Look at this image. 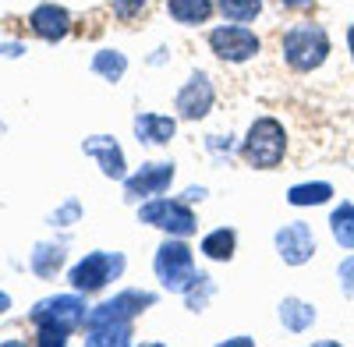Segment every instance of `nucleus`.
Masks as SVG:
<instances>
[{"instance_id": "34", "label": "nucleus", "mask_w": 354, "mask_h": 347, "mask_svg": "<svg viewBox=\"0 0 354 347\" xmlns=\"http://www.w3.org/2000/svg\"><path fill=\"white\" fill-rule=\"evenodd\" d=\"M280 4H287V8H298V4H308V0H280Z\"/></svg>"}, {"instance_id": "2", "label": "nucleus", "mask_w": 354, "mask_h": 347, "mask_svg": "<svg viewBox=\"0 0 354 347\" xmlns=\"http://www.w3.org/2000/svg\"><path fill=\"white\" fill-rule=\"evenodd\" d=\"M280 53L290 71L298 75H308V71H319L322 64H326L330 57V32L315 21H298L290 25L283 39H280Z\"/></svg>"}, {"instance_id": "31", "label": "nucleus", "mask_w": 354, "mask_h": 347, "mask_svg": "<svg viewBox=\"0 0 354 347\" xmlns=\"http://www.w3.org/2000/svg\"><path fill=\"white\" fill-rule=\"evenodd\" d=\"M220 347H252V337H234V340H223Z\"/></svg>"}, {"instance_id": "3", "label": "nucleus", "mask_w": 354, "mask_h": 347, "mask_svg": "<svg viewBox=\"0 0 354 347\" xmlns=\"http://www.w3.org/2000/svg\"><path fill=\"white\" fill-rule=\"evenodd\" d=\"M241 156L255 170H273L287 156V128L277 118H255L245 142H241Z\"/></svg>"}, {"instance_id": "20", "label": "nucleus", "mask_w": 354, "mask_h": 347, "mask_svg": "<svg viewBox=\"0 0 354 347\" xmlns=\"http://www.w3.org/2000/svg\"><path fill=\"white\" fill-rule=\"evenodd\" d=\"M131 340H135L131 323H110V326L85 330V344H88V347H128Z\"/></svg>"}, {"instance_id": "18", "label": "nucleus", "mask_w": 354, "mask_h": 347, "mask_svg": "<svg viewBox=\"0 0 354 347\" xmlns=\"http://www.w3.org/2000/svg\"><path fill=\"white\" fill-rule=\"evenodd\" d=\"M280 323L290 333H308L315 323V305H308L301 298H283L280 301Z\"/></svg>"}, {"instance_id": "19", "label": "nucleus", "mask_w": 354, "mask_h": 347, "mask_svg": "<svg viewBox=\"0 0 354 347\" xmlns=\"http://www.w3.org/2000/svg\"><path fill=\"white\" fill-rule=\"evenodd\" d=\"M333 198V185L330 181H305V185H294L287 188V202L294 209H305V206H326Z\"/></svg>"}, {"instance_id": "29", "label": "nucleus", "mask_w": 354, "mask_h": 347, "mask_svg": "<svg viewBox=\"0 0 354 347\" xmlns=\"http://www.w3.org/2000/svg\"><path fill=\"white\" fill-rule=\"evenodd\" d=\"M25 46L21 43H0V57H21Z\"/></svg>"}, {"instance_id": "33", "label": "nucleus", "mask_w": 354, "mask_h": 347, "mask_svg": "<svg viewBox=\"0 0 354 347\" xmlns=\"http://www.w3.org/2000/svg\"><path fill=\"white\" fill-rule=\"evenodd\" d=\"M347 50H351V61H354V25H347Z\"/></svg>"}, {"instance_id": "21", "label": "nucleus", "mask_w": 354, "mask_h": 347, "mask_svg": "<svg viewBox=\"0 0 354 347\" xmlns=\"http://www.w3.org/2000/svg\"><path fill=\"white\" fill-rule=\"evenodd\" d=\"M88 68H93V75H100L106 82H121L124 71H128V57L121 50H96L93 61H88Z\"/></svg>"}, {"instance_id": "15", "label": "nucleus", "mask_w": 354, "mask_h": 347, "mask_svg": "<svg viewBox=\"0 0 354 347\" xmlns=\"http://www.w3.org/2000/svg\"><path fill=\"white\" fill-rule=\"evenodd\" d=\"M135 135H138L142 146H167L177 135V118H167V113H138Z\"/></svg>"}, {"instance_id": "5", "label": "nucleus", "mask_w": 354, "mask_h": 347, "mask_svg": "<svg viewBox=\"0 0 354 347\" xmlns=\"http://www.w3.org/2000/svg\"><path fill=\"white\" fill-rule=\"evenodd\" d=\"M138 223H149V227H160L163 234H174V238H192L198 230V220L192 213V202L185 198H163V195H153L138 206Z\"/></svg>"}, {"instance_id": "22", "label": "nucleus", "mask_w": 354, "mask_h": 347, "mask_svg": "<svg viewBox=\"0 0 354 347\" xmlns=\"http://www.w3.org/2000/svg\"><path fill=\"white\" fill-rule=\"evenodd\" d=\"M330 234L340 248L354 252V202H340L330 213Z\"/></svg>"}, {"instance_id": "11", "label": "nucleus", "mask_w": 354, "mask_h": 347, "mask_svg": "<svg viewBox=\"0 0 354 347\" xmlns=\"http://www.w3.org/2000/svg\"><path fill=\"white\" fill-rule=\"evenodd\" d=\"M170 181H174V163H142V170L124 178V198L142 202V198L163 195L170 188Z\"/></svg>"}, {"instance_id": "6", "label": "nucleus", "mask_w": 354, "mask_h": 347, "mask_svg": "<svg viewBox=\"0 0 354 347\" xmlns=\"http://www.w3.org/2000/svg\"><path fill=\"white\" fill-rule=\"evenodd\" d=\"M124 266H128V259L121 252H88L85 259H78V263L68 270V283H71V291L96 294L110 280L121 276Z\"/></svg>"}, {"instance_id": "10", "label": "nucleus", "mask_w": 354, "mask_h": 347, "mask_svg": "<svg viewBox=\"0 0 354 347\" xmlns=\"http://www.w3.org/2000/svg\"><path fill=\"white\" fill-rule=\"evenodd\" d=\"M213 103H216V89H213L209 75L195 71L181 85V93H177V100H174V110H177V118H181V121H202L205 113L213 110Z\"/></svg>"}, {"instance_id": "25", "label": "nucleus", "mask_w": 354, "mask_h": 347, "mask_svg": "<svg viewBox=\"0 0 354 347\" xmlns=\"http://www.w3.org/2000/svg\"><path fill=\"white\" fill-rule=\"evenodd\" d=\"M82 220V202L71 195V198H64L61 206H57L50 216H46V223L50 227H71V223H78Z\"/></svg>"}, {"instance_id": "14", "label": "nucleus", "mask_w": 354, "mask_h": 347, "mask_svg": "<svg viewBox=\"0 0 354 347\" xmlns=\"http://www.w3.org/2000/svg\"><path fill=\"white\" fill-rule=\"evenodd\" d=\"M64 263H68V245L64 241H39L32 248V255H28V266H32V273L39 280H53L64 270Z\"/></svg>"}, {"instance_id": "30", "label": "nucleus", "mask_w": 354, "mask_h": 347, "mask_svg": "<svg viewBox=\"0 0 354 347\" xmlns=\"http://www.w3.org/2000/svg\"><path fill=\"white\" fill-rule=\"evenodd\" d=\"M205 195H209V191H205V188H202V185H198V188H195V185H192V188H188V191H185V202H202V198H205Z\"/></svg>"}, {"instance_id": "32", "label": "nucleus", "mask_w": 354, "mask_h": 347, "mask_svg": "<svg viewBox=\"0 0 354 347\" xmlns=\"http://www.w3.org/2000/svg\"><path fill=\"white\" fill-rule=\"evenodd\" d=\"M4 312H11V294L0 291V315H4Z\"/></svg>"}, {"instance_id": "8", "label": "nucleus", "mask_w": 354, "mask_h": 347, "mask_svg": "<svg viewBox=\"0 0 354 347\" xmlns=\"http://www.w3.org/2000/svg\"><path fill=\"white\" fill-rule=\"evenodd\" d=\"M209 50L227 64H245V61H252V57H259L262 43H259V36L252 32V28L230 21V25L209 28Z\"/></svg>"}, {"instance_id": "7", "label": "nucleus", "mask_w": 354, "mask_h": 347, "mask_svg": "<svg viewBox=\"0 0 354 347\" xmlns=\"http://www.w3.org/2000/svg\"><path fill=\"white\" fill-rule=\"evenodd\" d=\"M156 305V294L153 291H138V287H128V291L113 294L110 301L88 308L85 315V330L93 326H110V323H135V315H142L145 308Z\"/></svg>"}, {"instance_id": "4", "label": "nucleus", "mask_w": 354, "mask_h": 347, "mask_svg": "<svg viewBox=\"0 0 354 347\" xmlns=\"http://www.w3.org/2000/svg\"><path fill=\"white\" fill-rule=\"evenodd\" d=\"M153 270H156V280L174 294H185L188 287L195 283L198 270H195V252L188 248L185 238H174L167 234V241L156 248V259H153Z\"/></svg>"}, {"instance_id": "13", "label": "nucleus", "mask_w": 354, "mask_h": 347, "mask_svg": "<svg viewBox=\"0 0 354 347\" xmlns=\"http://www.w3.org/2000/svg\"><path fill=\"white\" fill-rule=\"evenodd\" d=\"M28 25H32V32L39 36V39H46V43H57V39H64L68 32H71V15H68V8H61V4H39V8H32V15H28Z\"/></svg>"}, {"instance_id": "27", "label": "nucleus", "mask_w": 354, "mask_h": 347, "mask_svg": "<svg viewBox=\"0 0 354 347\" xmlns=\"http://www.w3.org/2000/svg\"><path fill=\"white\" fill-rule=\"evenodd\" d=\"M337 276H340V291L351 298L354 294V252L347 259H340V266H337Z\"/></svg>"}, {"instance_id": "1", "label": "nucleus", "mask_w": 354, "mask_h": 347, "mask_svg": "<svg viewBox=\"0 0 354 347\" xmlns=\"http://www.w3.org/2000/svg\"><path fill=\"white\" fill-rule=\"evenodd\" d=\"M88 305H85V298H82V291H71V294H50V298H43V301H36V308L28 312V319H32V326H36V340L43 344V347H64L68 344V337L78 330V326H85V312Z\"/></svg>"}, {"instance_id": "23", "label": "nucleus", "mask_w": 354, "mask_h": 347, "mask_svg": "<svg viewBox=\"0 0 354 347\" xmlns=\"http://www.w3.org/2000/svg\"><path fill=\"white\" fill-rule=\"evenodd\" d=\"M216 11L227 18V21H238V25H248L262 15V0H216Z\"/></svg>"}, {"instance_id": "16", "label": "nucleus", "mask_w": 354, "mask_h": 347, "mask_svg": "<svg viewBox=\"0 0 354 347\" xmlns=\"http://www.w3.org/2000/svg\"><path fill=\"white\" fill-rule=\"evenodd\" d=\"M234 248H238V230L234 227H216V230H209V234L198 241V252L205 259H213V263H230Z\"/></svg>"}, {"instance_id": "24", "label": "nucleus", "mask_w": 354, "mask_h": 347, "mask_svg": "<svg viewBox=\"0 0 354 347\" xmlns=\"http://www.w3.org/2000/svg\"><path fill=\"white\" fill-rule=\"evenodd\" d=\"M216 294V283H213V276L209 273H198L195 276V283L185 291V301H188V308L192 312H202L205 305H209V298Z\"/></svg>"}, {"instance_id": "35", "label": "nucleus", "mask_w": 354, "mask_h": 347, "mask_svg": "<svg viewBox=\"0 0 354 347\" xmlns=\"http://www.w3.org/2000/svg\"><path fill=\"white\" fill-rule=\"evenodd\" d=\"M0 131H4V121H0Z\"/></svg>"}, {"instance_id": "9", "label": "nucleus", "mask_w": 354, "mask_h": 347, "mask_svg": "<svg viewBox=\"0 0 354 347\" xmlns=\"http://www.w3.org/2000/svg\"><path fill=\"white\" fill-rule=\"evenodd\" d=\"M273 245H277V255L283 259L287 266H305V263H312V255H315V234H312V227L305 220L283 223L273 234Z\"/></svg>"}, {"instance_id": "17", "label": "nucleus", "mask_w": 354, "mask_h": 347, "mask_svg": "<svg viewBox=\"0 0 354 347\" xmlns=\"http://www.w3.org/2000/svg\"><path fill=\"white\" fill-rule=\"evenodd\" d=\"M213 11H216L213 0H167V15L177 25H205Z\"/></svg>"}, {"instance_id": "28", "label": "nucleus", "mask_w": 354, "mask_h": 347, "mask_svg": "<svg viewBox=\"0 0 354 347\" xmlns=\"http://www.w3.org/2000/svg\"><path fill=\"white\" fill-rule=\"evenodd\" d=\"M209 149H213V153H223V149L230 153V138H223V135H209Z\"/></svg>"}, {"instance_id": "26", "label": "nucleus", "mask_w": 354, "mask_h": 347, "mask_svg": "<svg viewBox=\"0 0 354 347\" xmlns=\"http://www.w3.org/2000/svg\"><path fill=\"white\" fill-rule=\"evenodd\" d=\"M145 4H149V0H113V15L121 21H131L145 11Z\"/></svg>"}, {"instance_id": "12", "label": "nucleus", "mask_w": 354, "mask_h": 347, "mask_svg": "<svg viewBox=\"0 0 354 347\" xmlns=\"http://www.w3.org/2000/svg\"><path fill=\"white\" fill-rule=\"evenodd\" d=\"M82 153L93 156V160L100 163L103 178H110V181H124V178H128L124 149H121V142H117L113 135H93V138H85V142H82Z\"/></svg>"}]
</instances>
